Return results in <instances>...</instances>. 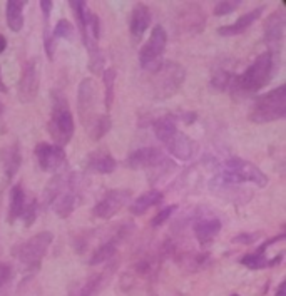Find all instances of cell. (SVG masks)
<instances>
[{
    "label": "cell",
    "mask_w": 286,
    "mask_h": 296,
    "mask_svg": "<svg viewBox=\"0 0 286 296\" xmlns=\"http://www.w3.org/2000/svg\"><path fill=\"white\" fill-rule=\"evenodd\" d=\"M278 65H279V52L266 50V52L256 57L254 62L243 74L231 77L229 82L231 89H233V92H241V94L258 92L259 89H263L276 75Z\"/></svg>",
    "instance_id": "6da1fadb"
},
{
    "label": "cell",
    "mask_w": 286,
    "mask_h": 296,
    "mask_svg": "<svg viewBox=\"0 0 286 296\" xmlns=\"http://www.w3.org/2000/svg\"><path fill=\"white\" fill-rule=\"evenodd\" d=\"M153 127L156 137L168 147V151L174 158H178L179 161H189L194 158L196 151H198V144L184 132L178 130L176 122L169 115L158 119Z\"/></svg>",
    "instance_id": "7a4b0ae2"
},
{
    "label": "cell",
    "mask_w": 286,
    "mask_h": 296,
    "mask_svg": "<svg viewBox=\"0 0 286 296\" xmlns=\"http://www.w3.org/2000/svg\"><path fill=\"white\" fill-rule=\"evenodd\" d=\"M74 119L70 114L67 99L59 90H52V115L49 120V132L55 140V145H62L70 142V137L74 135Z\"/></svg>",
    "instance_id": "3957f363"
},
{
    "label": "cell",
    "mask_w": 286,
    "mask_h": 296,
    "mask_svg": "<svg viewBox=\"0 0 286 296\" xmlns=\"http://www.w3.org/2000/svg\"><path fill=\"white\" fill-rule=\"evenodd\" d=\"M286 115V87L279 85L268 94L261 95L256 100L251 120L256 124H266L271 120H278Z\"/></svg>",
    "instance_id": "277c9868"
},
{
    "label": "cell",
    "mask_w": 286,
    "mask_h": 296,
    "mask_svg": "<svg viewBox=\"0 0 286 296\" xmlns=\"http://www.w3.org/2000/svg\"><path fill=\"white\" fill-rule=\"evenodd\" d=\"M219 179L223 183L229 184H241V183H253L259 188H264L268 184V178L259 168H256L254 164H251L249 161L233 158L226 161L221 168V176Z\"/></svg>",
    "instance_id": "5b68a950"
},
{
    "label": "cell",
    "mask_w": 286,
    "mask_h": 296,
    "mask_svg": "<svg viewBox=\"0 0 286 296\" xmlns=\"http://www.w3.org/2000/svg\"><path fill=\"white\" fill-rule=\"evenodd\" d=\"M153 94L156 99H169L181 89L184 82V67L176 62H163L153 72Z\"/></svg>",
    "instance_id": "8992f818"
},
{
    "label": "cell",
    "mask_w": 286,
    "mask_h": 296,
    "mask_svg": "<svg viewBox=\"0 0 286 296\" xmlns=\"http://www.w3.org/2000/svg\"><path fill=\"white\" fill-rule=\"evenodd\" d=\"M166 44H168V34L163 25H156L153 29V34L149 37V42L140 49L139 52V62L140 67L144 70H149V72H154L158 70V67L163 64L161 60V55H163Z\"/></svg>",
    "instance_id": "52a82bcc"
},
{
    "label": "cell",
    "mask_w": 286,
    "mask_h": 296,
    "mask_svg": "<svg viewBox=\"0 0 286 296\" xmlns=\"http://www.w3.org/2000/svg\"><path fill=\"white\" fill-rule=\"evenodd\" d=\"M50 244H52V233L44 231V233L35 234L30 239L25 241V243L17 246L15 253H17L19 259L24 264H27L29 268H39L40 259L45 256Z\"/></svg>",
    "instance_id": "ba28073f"
},
{
    "label": "cell",
    "mask_w": 286,
    "mask_h": 296,
    "mask_svg": "<svg viewBox=\"0 0 286 296\" xmlns=\"http://www.w3.org/2000/svg\"><path fill=\"white\" fill-rule=\"evenodd\" d=\"M95 102H97V87H95L94 79L85 77L79 84V90H77V112L84 127H89V124L95 117L94 115Z\"/></svg>",
    "instance_id": "9c48e42d"
},
{
    "label": "cell",
    "mask_w": 286,
    "mask_h": 296,
    "mask_svg": "<svg viewBox=\"0 0 286 296\" xmlns=\"http://www.w3.org/2000/svg\"><path fill=\"white\" fill-rule=\"evenodd\" d=\"M130 201L129 189H114L109 191L97 204L94 206V216L100 219H110Z\"/></svg>",
    "instance_id": "30bf717a"
},
{
    "label": "cell",
    "mask_w": 286,
    "mask_h": 296,
    "mask_svg": "<svg viewBox=\"0 0 286 296\" xmlns=\"http://www.w3.org/2000/svg\"><path fill=\"white\" fill-rule=\"evenodd\" d=\"M39 92V65L37 60H29L24 67L22 77H20L19 82V100L20 102H32V100L37 97Z\"/></svg>",
    "instance_id": "8fae6325"
},
{
    "label": "cell",
    "mask_w": 286,
    "mask_h": 296,
    "mask_svg": "<svg viewBox=\"0 0 286 296\" xmlns=\"http://www.w3.org/2000/svg\"><path fill=\"white\" fill-rule=\"evenodd\" d=\"M35 156H37L40 169L45 173H55L65 164V153L62 147L55 144L42 142L35 147Z\"/></svg>",
    "instance_id": "7c38bea8"
},
{
    "label": "cell",
    "mask_w": 286,
    "mask_h": 296,
    "mask_svg": "<svg viewBox=\"0 0 286 296\" xmlns=\"http://www.w3.org/2000/svg\"><path fill=\"white\" fill-rule=\"evenodd\" d=\"M166 163H168L166 154L158 147H140L125 159V166L129 169H148Z\"/></svg>",
    "instance_id": "4fadbf2b"
},
{
    "label": "cell",
    "mask_w": 286,
    "mask_h": 296,
    "mask_svg": "<svg viewBox=\"0 0 286 296\" xmlns=\"http://www.w3.org/2000/svg\"><path fill=\"white\" fill-rule=\"evenodd\" d=\"M283 37H284V17L283 12H276L274 15H271L264 25V40L271 47L269 50L279 52Z\"/></svg>",
    "instance_id": "5bb4252c"
},
{
    "label": "cell",
    "mask_w": 286,
    "mask_h": 296,
    "mask_svg": "<svg viewBox=\"0 0 286 296\" xmlns=\"http://www.w3.org/2000/svg\"><path fill=\"white\" fill-rule=\"evenodd\" d=\"M125 231V229H124ZM124 231H120V233H117L114 236V238H110L109 241H105L104 244H100L97 249L94 251L92 256H90V259H89V264H100V263H104V261H107L110 258H114L115 256V251H117V246L120 241L124 239V236H127L124 233Z\"/></svg>",
    "instance_id": "9a60e30c"
},
{
    "label": "cell",
    "mask_w": 286,
    "mask_h": 296,
    "mask_svg": "<svg viewBox=\"0 0 286 296\" xmlns=\"http://www.w3.org/2000/svg\"><path fill=\"white\" fill-rule=\"evenodd\" d=\"M261 12H263V7L259 9H254L251 10V12L241 15V17L236 20L234 24L231 25H224V27H219L218 29V34L219 35H224V37H229V35H238V34H243L246 29H249L253 22H256V19L259 17Z\"/></svg>",
    "instance_id": "2e32d148"
},
{
    "label": "cell",
    "mask_w": 286,
    "mask_h": 296,
    "mask_svg": "<svg viewBox=\"0 0 286 296\" xmlns=\"http://www.w3.org/2000/svg\"><path fill=\"white\" fill-rule=\"evenodd\" d=\"M221 231V221L216 218L211 219H201L194 224V234L198 238L199 244H209Z\"/></svg>",
    "instance_id": "e0dca14e"
},
{
    "label": "cell",
    "mask_w": 286,
    "mask_h": 296,
    "mask_svg": "<svg viewBox=\"0 0 286 296\" xmlns=\"http://www.w3.org/2000/svg\"><path fill=\"white\" fill-rule=\"evenodd\" d=\"M87 168H90L95 173L100 174H109L115 171L117 164H115V159L105 151H95V153L89 154L87 158Z\"/></svg>",
    "instance_id": "ac0fdd59"
},
{
    "label": "cell",
    "mask_w": 286,
    "mask_h": 296,
    "mask_svg": "<svg viewBox=\"0 0 286 296\" xmlns=\"http://www.w3.org/2000/svg\"><path fill=\"white\" fill-rule=\"evenodd\" d=\"M151 24V12L146 5H135L132 10V15H130V34L134 37H142V34L148 30Z\"/></svg>",
    "instance_id": "d6986e66"
},
{
    "label": "cell",
    "mask_w": 286,
    "mask_h": 296,
    "mask_svg": "<svg viewBox=\"0 0 286 296\" xmlns=\"http://www.w3.org/2000/svg\"><path fill=\"white\" fill-rule=\"evenodd\" d=\"M79 204V196L75 191H69V193H60V196L54 201V211L59 218H69L74 213V209Z\"/></svg>",
    "instance_id": "ffe728a7"
},
{
    "label": "cell",
    "mask_w": 286,
    "mask_h": 296,
    "mask_svg": "<svg viewBox=\"0 0 286 296\" xmlns=\"http://www.w3.org/2000/svg\"><path fill=\"white\" fill-rule=\"evenodd\" d=\"M24 5H25V2L7 0L5 14H7V24L12 32H20L24 27Z\"/></svg>",
    "instance_id": "44dd1931"
},
{
    "label": "cell",
    "mask_w": 286,
    "mask_h": 296,
    "mask_svg": "<svg viewBox=\"0 0 286 296\" xmlns=\"http://www.w3.org/2000/svg\"><path fill=\"white\" fill-rule=\"evenodd\" d=\"M25 208V193L20 184H15L12 191H10V199H9V221L14 223L19 219L24 213Z\"/></svg>",
    "instance_id": "7402d4cb"
},
{
    "label": "cell",
    "mask_w": 286,
    "mask_h": 296,
    "mask_svg": "<svg viewBox=\"0 0 286 296\" xmlns=\"http://www.w3.org/2000/svg\"><path fill=\"white\" fill-rule=\"evenodd\" d=\"M20 163H22V154H20V147L17 144H14L9 149H4V173L7 181L15 176L20 168Z\"/></svg>",
    "instance_id": "603a6c76"
},
{
    "label": "cell",
    "mask_w": 286,
    "mask_h": 296,
    "mask_svg": "<svg viewBox=\"0 0 286 296\" xmlns=\"http://www.w3.org/2000/svg\"><path fill=\"white\" fill-rule=\"evenodd\" d=\"M161 201H163V193H159V191H149V193L139 196V198L130 204V213L135 216H140L148 209L153 208V206L159 204Z\"/></svg>",
    "instance_id": "cb8c5ba5"
},
{
    "label": "cell",
    "mask_w": 286,
    "mask_h": 296,
    "mask_svg": "<svg viewBox=\"0 0 286 296\" xmlns=\"http://www.w3.org/2000/svg\"><path fill=\"white\" fill-rule=\"evenodd\" d=\"M109 274H110V268L105 269L104 273L90 276V278L85 281V284L82 286V289H80L79 296H95L99 291H102V288H104L105 283H107V279H109Z\"/></svg>",
    "instance_id": "d4e9b609"
},
{
    "label": "cell",
    "mask_w": 286,
    "mask_h": 296,
    "mask_svg": "<svg viewBox=\"0 0 286 296\" xmlns=\"http://www.w3.org/2000/svg\"><path fill=\"white\" fill-rule=\"evenodd\" d=\"M89 135L92 137V140H99L102 139L105 134L109 132L110 129V119L107 114H102V115H95L92 122L89 124Z\"/></svg>",
    "instance_id": "484cf974"
},
{
    "label": "cell",
    "mask_w": 286,
    "mask_h": 296,
    "mask_svg": "<svg viewBox=\"0 0 286 296\" xmlns=\"http://www.w3.org/2000/svg\"><path fill=\"white\" fill-rule=\"evenodd\" d=\"M104 85H105V109L112 107L114 100V84H115V70L114 69H105L104 70Z\"/></svg>",
    "instance_id": "4316f807"
},
{
    "label": "cell",
    "mask_w": 286,
    "mask_h": 296,
    "mask_svg": "<svg viewBox=\"0 0 286 296\" xmlns=\"http://www.w3.org/2000/svg\"><path fill=\"white\" fill-rule=\"evenodd\" d=\"M89 69L92 70L94 74H99L102 72L104 74V55H102V50L97 49V47H92L89 49Z\"/></svg>",
    "instance_id": "83f0119b"
},
{
    "label": "cell",
    "mask_w": 286,
    "mask_h": 296,
    "mask_svg": "<svg viewBox=\"0 0 286 296\" xmlns=\"http://www.w3.org/2000/svg\"><path fill=\"white\" fill-rule=\"evenodd\" d=\"M241 264H244L246 268L249 269H261L264 266H268V261H266L263 253H256V254H246L241 258Z\"/></svg>",
    "instance_id": "f1b7e54d"
},
{
    "label": "cell",
    "mask_w": 286,
    "mask_h": 296,
    "mask_svg": "<svg viewBox=\"0 0 286 296\" xmlns=\"http://www.w3.org/2000/svg\"><path fill=\"white\" fill-rule=\"evenodd\" d=\"M72 24L69 22V20H65V19H60L57 25H55V29H54V35L52 37H59V39H70V35H72Z\"/></svg>",
    "instance_id": "f546056e"
},
{
    "label": "cell",
    "mask_w": 286,
    "mask_h": 296,
    "mask_svg": "<svg viewBox=\"0 0 286 296\" xmlns=\"http://www.w3.org/2000/svg\"><path fill=\"white\" fill-rule=\"evenodd\" d=\"M239 0H234V2H231V0H224V2H218L214 7V15H218V17H223V15H228L231 12H234L236 9L239 7Z\"/></svg>",
    "instance_id": "4dcf8cb0"
},
{
    "label": "cell",
    "mask_w": 286,
    "mask_h": 296,
    "mask_svg": "<svg viewBox=\"0 0 286 296\" xmlns=\"http://www.w3.org/2000/svg\"><path fill=\"white\" fill-rule=\"evenodd\" d=\"M24 224L27 226H32L34 224V221H35V216H37V201L32 199L29 204H25V208H24Z\"/></svg>",
    "instance_id": "1f68e13d"
},
{
    "label": "cell",
    "mask_w": 286,
    "mask_h": 296,
    "mask_svg": "<svg viewBox=\"0 0 286 296\" xmlns=\"http://www.w3.org/2000/svg\"><path fill=\"white\" fill-rule=\"evenodd\" d=\"M44 47H45V52H47L49 60H52V59H54L55 44H54V37H52V34H50V29H49V20H45V30H44Z\"/></svg>",
    "instance_id": "d6a6232c"
},
{
    "label": "cell",
    "mask_w": 286,
    "mask_h": 296,
    "mask_svg": "<svg viewBox=\"0 0 286 296\" xmlns=\"http://www.w3.org/2000/svg\"><path fill=\"white\" fill-rule=\"evenodd\" d=\"M174 211H176V206H174V204H173V206H168V208H164L163 211H159V213L153 218V221H151V226L158 228V226L164 224L166 221H168V219L171 218V214H173Z\"/></svg>",
    "instance_id": "836d02e7"
},
{
    "label": "cell",
    "mask_w": 286,
    "mask_h": 296,
    "mask_svg": "<svg viewBox=\"0 0 286 296\" xmlns=\"http://www.w3.org/2000/svg\"><path fill=\"white\" fill-rule=\"evenodd\" d=\"M229 82H231V75L226 74L224 70H219V72L213 77V80H211L213 87L219 89V90H224L226 87H229Z\"/></svg>",
    "instance_id": "e575fe53"
},
{
    "label": "cell",
    "mask_w": 286,
    "mask_h": 296,
    "mask_svg": "<svg viewBox=\"0 0 286 296\" xmlns=\"http://www.w3.org/2000/svg\"><path fill=\"white\" fill-rule=\"evenodd\" d=\"M10 278H12V266L9 263H0V288L9 283Z\"/></svg>",
    "instance_id": "d590c367"
},
{
    "label": "cell",
    "mask_w": 286,
    "mask_h": 296,
    "mask_svg": "<svg viewBox=\"0 0 286 296\" xmlns=\"http://www.w3.org/2000/svg\"><path fill=\"white\" fill-rule=\"evenodd\" d=\"M52 7H54V2H52V0H40V9H42L45 20L50 19V10H52Z\"/></svg>",
    "instance_id": "8d00e7d4"
},
{
    "label": "cell",
    "mask_w": 286,
    "mask_h": 296,
    "mask_svg": "<svg viewBox=\"0 0 286 296\" xmlns=\"http://www.w3.org/2000/svg\"><path fill=\"white\" fill-rule=\"evenodd\" d=\"M258 234H239L238 238H234V243H243V244H251L254 243Z\"/></svg>",
    "instance_id": "74e56055"
},
{
    "label": "cell",
    "mask_w": 286,
    "mask_h": 296,
    "mask_svg": "<svg viewBox=\"0 0 286 296\" xmlns=\"http://www.w3.org/2000/svg\"><path fill=\"white\" fill-rule=\"evenodd\" d=\"M5 47H7V39H5L2 34H0V54L4 52Z\"/></svg>",
    "instance_id": "f35d334b"
},
{
    "label": "cell",
    "mask_w": 286,
    "mask_h": 296,
    "mask_svg": "<svg viewBox=\"0 0 286 296\" xmlns=\"http://www.w3.org/2000/svg\"><path fill=\"white\" fill-rule=\"evenodd\" d=\"M284 288H286V284L281 283L279 288H278V291H276V296H284Z\"/></svg>",
    "instance_id": "ab89813d"
},
{
    "label": "cell",
    "mask_w": 286,
    "mask_h": 296,
    "mask_svg": "<svg viewBox=\"0 0 286 296\" xmlns=\"http://www.w3.org/2000/svg\"><path fill=\"white\" fill-rule=\"evenodd\" d=\"M7 90V87L4 85V82H2V77H0V92H5Z\"/></svg>",
    "instance_id": "60d3db41"
},
{
    "label": "cell",
    "mask_w": 286,
    "mask_h": 296,
    "mask_svg": "<svg viewBox=\"0 0 286 296\" xmlns=\"http://www.w3.org/2000/svg\"><path fill=\"white\" fill-rule=\"evenodd\" d=\"M2 110H4V107H2V104H0V114H2Z\"/></svg>",
    "instance_id": "b9f144b4"
},
{
    "label": "cell",
    "mask_w": 286,
    "mask_h": 296,
    "mask_svg": "<svg viewBox=\"0 0 286 296\" xmlns=\"http://www.w3.org/2000/svg\"><path fill=\"white\" fill-rule=\"evenodd\" d=\"M233 296H239V294H233Z\"/></svg>",
    "instance_id": "7bdbcfd3"
}]
</instances>
